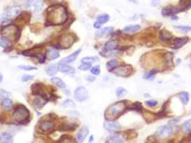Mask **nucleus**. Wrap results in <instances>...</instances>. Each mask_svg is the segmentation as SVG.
Returning a JSON list of instances; mask_svg holds the SVG:
<instances>
[{
	"instance_id": "nucleus-48",
	"label": "nucleus",
	"mask_w": 191,
	"mask_h": 143,
	"mask_svg": "<svg viewBox=\"0 0 191 143\" xmlns=\"http://www.w3.org/2000/svg\"><path fill=\"white\" fill-rule=\"evenodd\" d=\"M188 7H191V3H190V4L188 5Z\"/></svg>"
},
{
	"instance_id": "nucleus-13",
	"label": "nucleus",
	"mask_w": 191,
	"mask_h": 143,
	"mask_svg": "<svg viewBox=\"0 0 191 143\" xmlns=\"http://www.w3.org/2000/svg\"><path fill=\"white\" fill-rule=\"evenodd\" d=\"M80 51H81V50H77V51H76L74 54H72V55H70L69 56L63 58L62 60H60V62H59V63H60V64H67V63H70V62L75 61V60H76V58L77 57V55L80 54Z\"/></svg>"
},
{
	"instance_id": "nucleus-38",
	"label": "nucleus",
	"mask_w": 191,
	"mask_h": 143,
	"mask_svg": "<svg viewBox=\"0 0 191 143\" xmlns=\"http://www.w3.org/2000/svg\"><path fill=\"white\" fill-rule=\"evenodd\" d=\"M91 73L94 75H98L101 74V67L100 66H95L93 68H91Z\"/></svg>"
},
{
	"instance_id": "nucleus-17",
	"label": "nucleus",
	"mask_w": 191,
	"mask_h": 143,
	"mask_svg": "<svg viewBox=\"0 0 191 143\" xmlns=\"http://www.w3.org/2000/svg\"><path fill=\"white\" fill-rule=\"evenodd\" d=\"M112 32H113V28H112V27L103 28V29L100 30V31L97 32V34H96V37L101 38V37H103V36H107V35H109L111 34Z\"/></svg>"
},
{
	"instance_id": "nucleus-2",
	"label": "nucleus",
	"mask_w": 191,
	"mask_h": 143,
	"mask_svg": "<svg viewBox=\"0 0 191 143\" xmlns=\"http://www.w3.org/2000/svg\"><path fill=\"white\" fill-rule=\"evenodd\" d=\"M125 109H126V103H125V101L117 102L108 107L106 112H105V118L109 120L116 119L125 111Z\"/></svg>"
},
{
	"instance_id": "nucleus-16",
	"label": "nucleus",
	"mask_w": 191,
	"mask_h": 143,
	"mask_svg": "<svg viewBox=\"0 0 191 143\" xmlns=\"http://www.w3.org/2000/svg\"><path fill=\"white\" fill-rule=\"evenodd\" d=\"M89 134V129L87 127H83L80 129V131L78 132L77 136V140L78 142H82L85 138H86L87 135Z\"/></svg>"
},
{
	"instance_id": "nucleus-36",
	"label": "nucleus",
	"mask_w": 191,
	"mask_h": 143,
	"mask_svg": "<svg viewBox=\"0 0 191 143\" xmlns=\"http://www.w3.org/2000/svg\"><path fill=\"white\" fill-rule=\"evenodd\" d=\"M175 28L177 30H180L182 32H191V27H187V26H175Z\"/></svg>"
},
{
	"instance_id": "nucleus-1",
	"label": "nucleus",
	"mask_w": 191,
	"mask_h": 143,
	"mask_svg": "<svg viewBox=\"0 0 191 143\" xmlns=\"http://www.w3.org/2000/svg\"><path fill=\"white\" fill-rule=\"evenodd\" d=\"M67 12L63 6L56 5L48 10V21L52 25H59L66 21Z\"/></svg>"
},
{
	"instance_id": "nucleus-26",
	"label": "nucleus",
	"mask_w": 191,
	"mask_h": 143,
	"mask_svg": "<svg viewBox=\"0 0 191 143\" xmlns=\"http://www.w3.org/2000/svg\"><path fill=\"white\" fill-rule=\"evenodd\" d=\"M1 106H2V108L4 110L8 111V110L12 109V101L11 99H9L8 97H7V98H4V99H2Z\"/></svg>"
},
{
	"instance_id": "nucleus-40",
	"label": "nucleus",
	"mask_w": 191,
	"mask_h": 143,
	"mask_svg": "<svg viewBox=\"0 0 191 143\" xmlns=\"http://www.w3.org/2000/svg\"><path fill=\"white\" fill-rule=\"evenodd\" d=\"M146 105L148 107H151V108H154L158 105V102L155 101V100H149V101H146Z\"/></svg>"
},
{
	"instance_id": "nucleus-22",
	"label": "nucleus",
	"mask_w": 191,
	"mask_h": 143,
	"mask_svg": "<svg viewBox=\"0 0 191 143\" xmlns=\"http://www.w3.org/2000/svg\"><path fill=\"white\" fill-rule=\"evenodd\" d=\"M0 142H6V143L12 142V135L9 133H2L0 135Z\"/></svg>"
},
{
	"instance_id": "nucleus-35",
	"label": "nucleus",
	"mask_w": 191,
	"mask_h": 143,
	"mask_svg": "<svg viewBox=\"0 0 191 143\" xmlns=\"http://www.w3.org/2000/svg\"><path fill=\"white\" fill-rule=\"evenodd\" d=\"M78 69L81 70V71H87V70L91 69V63H83L82 62V64L80 65Z\"/></svg>"
},
{
	"instance_id": "nucleus-18",
	"label": "nucleus",
	"mask_w": 191,
	"mask_h": 143,
	"mask_svg": "<svg viewBox=\"0 0 191 143\" xmlns=\"http://www.w3.org/2000/svg\"><path fill=\"white\" fill-rule=\"evenodd\" d=\"M58 66H59V70H60L62 73H65L66 75H74V73H75V69L68 66V65H66V64H60L59 63Z\"/></svg>"
},
{
	"instance_id": "nucleus-11",
	"label": "nucleus",
	"mask_w": 191,
	"mask_h": 143,
	"mask_svg": "<svg viewBox=\"0 0 191 143\" xmlns=\"http://www.w3.org/2000/svg\"><path fill=\"white\" fill-rule=\"evenodd\" d=\"M113 72L117 75L125 76L131 72V68L129 66H120V67H117L116 69H114Z\"/></svg>"
},
{
	"instance_id": "nucleus-3",
	"label": "nucleus",
	"mask_w": 191,
	"mask_h": 143,
	"mask_svg": "<svg viewBox=\"0 0 191 143\" xmlns=\"http://www.w3.org/2000/svg\"><path fill=\"white\" fill-rule=\"evenodd\" d=\"M30 118V112L24 105H18L14 113V118L20 124H24L27 122Z\"/></svg>"
},
{
	"instance_id": "nucleus-23",
	"label": "nucleus",
	"mask_w": 191,
	"mask_h": 143,
	"mask_svg": "<svg viewBox=\"0 0 191 143\" xmlns=\"http://www.w3.org/2000/svg\"><path fill=\"white\" fill-rule=\"evenodd\" d=\"M140 30H141L140 25H129V26H126V27L123 28V31L125 32H136Z\"/></svg>"
},
{
	"instance_id": "nucleus-44",
	"label": "nucleus",
	"mask_w": 191,
	"mask_h": 143,
	"mask_svg": "<svg viewBox=\"0 0 191 143\" xmlns=\"http://www.w3.org/2000/svg\"><path fill=\"white\" fill-rule=\"evenodd\" d=\"M180 120H181L180 118H175V119H173V120H170V121H169V124H175V123H178Z\"/></svg>"
},
{
	"instance_id": "nucleus-43",
	"label": "nucleus",
	"mask_w": 191,
	"mask_h": 143,
	"mask_svg": "<svg viewBox=\"0 0 191 143\" xmlns=\"http://www.w3.org/2000/svg\"><path fill=\"white\" fill-rule=\"evenodd\" d=\"M32 78H34V76H32V75H23V77H22V81H23V82H27V81H29V80H32Z\"/></svg>"
},
{
	"instance_id": "nucleus-7",
	"label": "nucleus",
	"mask_w": 191,
	"mask_h": 143,
	"mask_svg": "<svg viewBox=\"0 0 191 143\" xmlns=\"http://www.w3.org/2000/svg\"><path fill=\"white\" fill-rule=\"evenodd\" d=\"M174 132V127L170 126V125H165V126H161L157 131V135L158 138L163 139V138H167L168 136H170Z\"/></svg>"
},
{
	"instance_id": "nucleus-20",
	"label": "nucleus",
	"mask_w": 191,
	"mask_h": 143,
	"mask_svg": "<svg viewBox=\"0 0 191 143\" xmlns=\"http://www.w3.org/2000/svg\"><path fill=\"white\" fill-rule=\"evenodd\" d=\"M188 41V38L187 37H182V38H176L174 40V48L178 49V48H181L182 47L184 44Z\"/></svg>"
},
{
	"instance_id": "nucleus-49",
	"label": "nucleus",
	"mask_w": 191,
	"mask_h": 143,
	"mask_svg": "<svg viewBox=\"0 0 191 143\" xmlns=\"http://www.w3.org/2000/svg\"><path fill=\"white\" fill-rule=\"evenodd\" d=\"M190 69H191V64H190Z\"/></svg>"
},
{
	"instance_id": "nucleus-47",
	"label": "nucleus",
	"mask_w": 191,
	"mask_h": 143,
	"mask_svg": "<svg viewBox=\"0 0 191 143\" xmlns=\"http://www.w3.org/2000/svg\"><path fill=\"white\" fill-rule=\"evenodd\" d=\"M2 80H3V75H2V74H0V83H1Z\"/></svg>"
},
{
	"instance_id": "nucleus-31",
	"label": "nucleus",
	"mask_w": 191,
	"mask_h": 143,
	"mask_svg": "<svg viewBox=\"0 0 191 143\" xmlns=\"http://www.w3.org/2000/svg\"><path fill=\"white\" fill-rule=\"evenodd\" d=\"M118 66V62L117 60H115V59L111 60V61H109V62L107 63V69H108L109 71H113V70L116 69Z\"/></svg>"
},
{
	"instance_id": "nucleus-10",
	"label": "nucleus",
	"mask_w": 191,
	"mask_h": 143,
	"mask_svg": "<svg viewBox=\"0 0 191 143\" xmlns=\"http://www.w3.org/2000/svg\"><path fill=\"white\" fill-rule=\"evenodd\" d=\"M104 128L107 130L108 132L110 133H114V132H117L118 131V130L121 129V126L118 124V123L114 122V121H106L104 123Z\"/></svg>"
},
{
	"instance_id": "nucleus-15",
	"label": "nucleus",
	"mask_w": 191,
	"mask_h": 143,
	"mask_svg": "<svg viewBox=\"0 0 191 143\" xmlns=\"http://www.w3.org/2000/svg\"><path fill=\"white\" fill-rule=\"evenodd\" d=\"M58 70H59V66L57 64H51L46 67V73H47L49 76H53L57 73Z\"/></svg>"
},
{
	"instance_id": "nucleus-27",
	"label": "nucleus",
	"mask_w": 191,
	"mask_h": 143,
	"mask_svg": "<svg viewBox=\"0 0 191 143\" xmlns=\"http://www.w3.org/2000/svg\"><path fill=\"white\" fill-rule=\"evenodd\" d=\"M51 81L54 83L55 85H56L57 87H59V88H61V89H65V88H66V84H65L62 81V79L59 78V77H53Z\"/></svg>"
},
{
	"instance_id": "nucleus-32",
	"label": "nucleus",
	"mask_w": 191,
	"mask_h": 143,
	"mask_svg": "<svg viewBox=\"0 0 191 143\" xmlns=\"http://www.w3.org/2000/svg\"><path fill=\"white\" fill-rule=\"evenodd\" d=\"M116 95H117V96H118V97L123 96V95H127V91L125 90L124 88H122V87H118V88H117Z\"/></svg>"
},
{
	"instance_id": "nucleus-24",
	"label": "nucleus",
	"mask_w": 191,
	"mask_h": 143,
	"mask_svg": "<svg viewBox=\"0 0 191 143\" xmlns=\"http://www.w3.org/2000/svg\"><path fill=\"white\" fill-rule=\"evenodd\" d=\"M182 132L186 135L191 134V119H188L183 123L182 126Z\"/></svg>"
},
{
	"instance_id": "nucleus-6",
	"label": "nucleus",
	"mask_w": 191,
	"mask_h": 143,
	"mask_svg": "<svg viewBox=\"0 0 191 143\" xmlns=\"http://www.w3.org/2000/svg\"><path fill=\"white\" fill-rule=\"evenodd\" d=\"M118 43L117 40L112 39V40L108 41L104 45L103 52H101V55L105 57L114 55L116 54V50L118 49Z\"/></svg>"
},
{
	"instance_id": "nucleus-45",
	"label": "nucleus",
	"mask_w": 191,
	"mask_h": 143,
	"mask_svg": "<svg viewBox=\"0 0 191 143\" xmlns=\"http://www.w3.org/2000/svg\"><path fill=\"white\" fill-rule=\"evenodd\" d=\"M94 27H95V29H101V24H100L98 22H95V24H94Z\"/></svg>"
},
{
	"instance_id": "nucleus-9",
	"label": "nucleus",
	"mask_w": 191,
	"mask_h": 143,
	"mask_svg": "<svg viewBox=\"0 0 191 143\" xmlns=\"http://www.w3.org/2000/svg\"><path fill=\"white\" fill-rule=\"evenodd\" d=\"M26 7L32 9L35 12H39L43 8V3L41 0H28L26 2Z\"/></svg>"
},
{
	"instance_id": "nucleus-46",
	"label": "nucleus",
	"mask_w": 191,
	"mask_h": 143,
	"mask_svg": "<svg viewBox=\"0 0 191 143\" xmlns=\"http://www.w3.org/2000/svg\"><path fill=\"white\" fill-rule=\"evenodd\" d=\"M86 79L89 80L90 82H93L95 81V76H86Z\"/></svg>"
},
{
	"instance_id": "nucleus-39",
	"label": "nucleus",
	"mask_w": 191,
	"mask_h": 143,
	"mask_svg": "<svg viewBox=\"0 0 191 143\" xmlns=\"http://www.w3.org/2000/svg\"><path fill=\"white\" fill-rule=\"evenodd\" d=\"M8 96H10V94L8 92H6L4 90H0V98H7Z\"/></svg>"
},
{
	"instance_id": "nucleus-28",
	"label": "nucleus",
	"mask_w": 191,
	"mask_h": 143,
	"mask_svg": "<svg viewBox=\"0 0 191 143\" xmlns=\"http://www.w3.org/2000/svg\"><path fill=\"white\" fill-rule=\"evenodd\" d=\"M161 39L162 41H169L172 39V35L169 32H167L166 30H162L161 32Z\"/></svg>"
},
{
	"instance_id": "nucleus-25",
	"label": "nucleus",
	"mask_w": 191,
	"mask_h": 143,
	"mask_svg": "<svg viewBox=\"0 0 191 143\" xmlns=\"http://www.w3.org/2000/svg\"><path fill=\"white\" fill-rule=\"evenodd\" d=\"M107 142H123L124 139L121 136V135H113L109 136V138L106 139Z\"/></svg>"
},
{
	"instance_id": "nucleus-42",
	"label": "nucleus",
	"mask_w": 191,
	"mask_h": 143,
	"mask_svg": "<svg viewBox=\"0 0 191 143\" xmlns=\"http://www.w3.org/2000/svg\"><path fill=\"white\" fill-rule=\"evenodd\" d=\"M20 69L24 70V71H32V70H36V67H30V66H24V65H21V66H18Z\"/></svg>"
},
{
	"instance_id": "nucleus-33",
	"label": "nucleus",
	"mask_w": 191,
	"mask_h": 143,
	"mask_svg": "<svg viewBox=\"0 0 191 143\" xmlns=\"http://www.w3.org/2000/svg\"><path fill=\"white\" fill-rule=\"evenodd\" d=\"M46 101H42V99L40 98H38V97H36L35 100H34V106L37 107V108H41L44 106V104H45Z\"/></svg>"
},
{
	"instance_id": "nucleus-19",
	"label": "nucleus",
	"mask_w": 191,
	"mask_h": 143,
	"mask_svg": "<svg viewBox=\"0 0 191 143\" xmlns=\"http://www.w3.org/2000/svg\"><path fill=\"white\" fill-rule=\"evenodd\" d=\"M177 12H179V10H177L173 8L172 6H168V7L163 8L162 11V15L163 16H167V15H173L174 14H177Z\"/></svg>"
},
{
	"instance_id": "nucleus-5",
	"label": "nucleus",
	"mask_w": 191,
	"mask_h": 143,
	"mask_svg": "<svg viewBox=\"0 0 191 143\" xmlns=\"http://www.w3.org/2000/svg\"><path fill=\"white\" fill-rule=\"evenodd\" d=\"M1 34L4 37H7L9 39L14 38L15 40H18L19 35H20V31L14 25H9L7 27H4L1 31Z\"/></svg>"
},
{
	"instance_id": "nucleus-34",
	"label": "nucleus",
	"mask_w": 191,
	"mask_h": 143,
	"mask_svg": "<svg viewBox=\"0 0 191 143\" xmlns=\"http://www.w3.org/2000/svg\"><path fill=\"white\" fill-rule=\"evenodd\" d=\"M95 61H98L97 57H93V56H89V57H84L81 59V63H92Z\"/></svg>"
},
{
	"instance_id": "nucleus-30",
	"label": "nucleus",
	"mask_w": 191,
	"mask_h": 143,
	"mask_svg": "<svg viewBox=\"0 0 191 143\" xmlns=\"http://www.w3.org/2000/svg\"><path fill=\"white\" fill-rule=\"evenodd\" d=\"M0 46L3 47L4 49H7L8 47L11 46V41L9 38L7 37H2V38H0Z\"/></svg>"
},
{
	"instance_id": "nucleus-29",
	"label": "nucleus",
	"mask_w": 191,
	"mask_h": 143,
	"mask_svg": "<svg viewBox=\"0 0 191 143\" xmlns=\"http://www.w3.org/2000/svg\"><path fill=\"white\" fill-rule=\"evenodd\" d=\"M109 19H110V16L106 14H102L101 15H98L97 18V22H98L100 24H105V23H107L109 21Z\"/></svg>"
},
{
	"instance_id": "nucleus-4",
	"label": "nucleus",
	"mask_w": 191,
	"mask_h": 143,
	"mask_svg": "<svg viewBox=\"0 0 191 143\" xmlns=\"http://www.w3.org/2000/svg\"><path fill=\"white\" fill-rule=\"evenodd\" d=\"M21 12V9L19 6H12V7H10L8 9H6L3 12V15L0 17L2 22H6V21H9L11 19H14L16 16H18L20 15Z\"/></svg>"
},
{
	"instance_id": "nucleus-14",
	"label": "nucleus",
	"mask_w": 191,
	"mask_h": 143,
	"mask_svg": "<svg viewBox=\"0 0 191 143\" xmlns=\"http://www.w3.org/2000/svg\"><path fill=\"white\" fill-rule=\"evenodd\" d=\"M40 129L43 132H48L54 129V122L51 120H45L40 123Z\"/></svg>"
},
{
	"instance_id": "nucleus-21",
	"label": "nucleus",
	"mask_w": 191,
	"mask_h": 143,
	"mask_svg": "<svg viewBox=\"0 0 191 143\" xmlns=\"http://www.w3.org/2000/svg\"><path fill=\"white\" fill-rule=\"evenodd\" d=\"M179 97H180V99H181V101L182 103V105H184V106L187 105V103L189 102V99H190V95H189V93H187V92H182V93H180Z\"/></svg>"
},
{
	"instance_id": "nucleus-8",
	"label": "nucleus",
	"mask_w": 191,
	"mask_h": 143,
	"mask_svg": "<svg viewBox=\"0 0 191 143\" xmlns=\"http://www.w3.org/2000/svg\"><path fill=\"white\" fill-rule=\"evenodd\" d=\"M74 95H75V98H76V100L80 101H80H84V100H86V99L88 98V96H89L86 88L83 87V86H80V87H77V88L76 89V91H75V94H74Z\"/></svg>"
},
{
	"instance_id": "nucleus-37",
	"label": "nucleus",
	"mask_w": 191,
	"mask_h": 143,
	"mask_svg": "<svg viewBox=\"0 0 191 143\" xmlns=\"http://www.w3.org/2000/svg\"><path fill=\"white\" fill-rule=\"evenodd\" d=\"M155 75H156V71L154 70V71H151V72H149V73H147V74H146L145 75H144L143 77H144V78H145V79L152 80Z\"/></svg>"
},
{
	"instance_id": "nucleus-12",
	"label": "nucleus",
	"mask_w": 191,
	"mask_h": 143,
	"mask_svg": "<svg viewBox=\"0 0 191 143\" xmlns=\"http://www.w3.org/2000/svg\"><path fill=\"white\" fill-rule=\"evenodd\" d=\"M46 56L49 60H55L59 56V52L56 48H50L46 52Z\"/></svg>"
},
{
	"instance_id": "nucleus-41",
	"label": "nucleus",
	"mask_w": 191,
	"mask_h": 143,
	"mask_svg": "<svg viewBox=\"0 0 191 143\" xmlns=\"http://www.w3.org/2000/svg\"><path fill=\"white\" fill-rule=\"evenodd\" d=\"M63 107H74L75 106V104L74 102L72 101V100H66L64 103H63Z\"/></svg>"
}]
</instances>
